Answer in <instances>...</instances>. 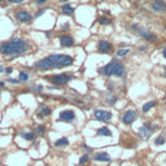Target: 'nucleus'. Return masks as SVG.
<instances>
[{
	"label": "nucleus",
	"instance_id": "nucleus-1",
	"mask_svg": "<svg viewBox=\"0 0 166 166\" xmlns=\"http://www.w3.org/2000/svg\"><path fill=\"white\" fill-rule=\"evenodd\" d=\"M74 59L71 56L68 55H51L48 57L39 60L34 64V68L38 70L46 71V70H51V69H61V68H66V66L73 65Z\"/></svg>",
	"mask_w": 166,
	"mask_h": 166
},
{
	"label": "nucleus",
	"instance_id": "nucleus-2",
	"mask_svg": "<svg viewBox=\"0 0 166 166\" xmlns=\"http://www.w3.org/2000/svg\"><path fill=\"white\" fill-rule=\"evenodd\" d=\"M29 51V44L23 39L16 38L12 39L9 42H4L0 44V52L3 55H9V56H20L23 55Z\"/></svg>",
	"mask_w": 166,
	"mask_h": 166
},
{
	"label": "nucleus",
	"instance_id": "nucleus-3",
	"mask_svg": "<svg viewBox=\"0 0 166 166\" xmlns=\"http://www.w3.org/2000/svg\"><path fill=\"white\" fill-rule=\"evenodd\" d=\"M99 73L101 75H107V77H110V75H116V77H123L125 75V66L123 64H121L117 60H112L108 65H105L104 68H101L99 70Z\"/></svg>",
	"mask_w": 166,
	"mask_h": 166
},
{
	"label": "nucleus",
	"instance_id": "nucleus-4",
	"mask_svg": "<svg viewBox=\"0 0 166 166\" xmlns=\"http://www.w3.org/2000/svg\"><path fill=\"white\" fill-rule=\"evenodd\" d=\"M51 83H53L55 86H65L73 79L71 74H59V75H52L48 78Z\"/></svg>",
	"mask_w": 166,
	"mask_h": 166
},
{
	"label": "nucleus",
	"instance_id": "nucleus-5",
	"mask_svg": "<svg viewBox=\"0 0 166 166\" xmlns=\"http://www.w3.org/2000/svg\"><path fill=\"white\" fill-rule=\"evenodd\" d=\"M93 117H95L97 121H110L112 117H113V113L109 110H105V109H96L93 112Z\"/></svg>",
	"mask_w": 166,
	"mask_h": 166
},
{
	"label": "nucleus",
	"instance_id": "nucleus-6",
	"mask_svg": "<svg viewBox=\"0 0 166 166\" xmlns=\"http://www.w3.org/2000/svg\"><path fill=\"white\" fill-rule=\"evenodd\" d=\"M16 18L20 22H22V23H31L32 16L29 13L28 11L21 9V11H18V12H16Z\"/></svg>",
	"mask_w": 166,
	"mask_h": 166
},
{
	"label": "nucleus",
	"instance_id": "nucleus-7",
	"mask_svg": "<svg viewBox=\"0 0 166 166\" xmlns=\"http://www.w3.org/2000/svg\"><path fill=\"white\" fill-rule=\"evenodd\" d=\"M153 130H155V127H152L150 123H144V125L139 129V136L143 138V139H148L152 135Z\"/></svg>",
	"mask_w": 166,
	"mask_h": 166
},
{
	"label": "nucleus",
	"instance_id": "nucleus-8",
	"mask_svg": "<svg viewBox=\"0 0 166 166\" xmlns=\"http://www.w3.org/2000/svg\"><path fill=\"white\" fill-rule=\"evenodd\" d=\"M138 35L140 38L146 39V40H149V42H157V37L153 32H150L149 30L147 29H143V28H139L138 29Z\"/></svg>",
	"mask_w": 166,
	"mask_h": 166
},
{
	"label": "nucleus",
	"instance_id": "nucleus-9",
	"mask_svg": "<svg viewBox=\"0 0 166 166\" xmlns=\"http://www.w3.org/2000/svg\"><path fill=\"white\" fill-rule=\"evenodd\" d=\"M152 9L157 13H165L166 12V1L165 0H153L150 4Z\"/></svg>",
	"mask_w": 166,
	"mask_h": 166
},
{
	"label": "nucleus",
	"instance_id": "nucleus-10",
	"mask_svg": "<svg viewBox=\"0 0 166 166\" xmlns=\"http://www.w3.org/2000/svg\"><path fill=\"white\" fill-rule=\"evenodd\" d=\"M136 119V112L135 110H126L125 114L122 116V122L125 125H131Z\"/></svg>",
	"mask_w": 166,
	"mask_h": 166
},
{
	"label": "nucleus",
	"instance_id": "nucleus-11",
	"mask_svg": "<svg viewBox=\"0 0 166 166\" xmlns=\"http://www.w3.org/2000/svg\"><path fill=\"white\" fill-rule=\"evenodd\" d=\"M97 49L101 53H112L113 52V46H112V43H109L107 40H100L97 44Z\"/></svg>",
	"mask_w": 166,
	"mask_h": 166
},
{
	"label": "nucleus",
	"instance_id": "nucleus-12",
	"mask_svg": "<svg viewBox=\"0 0 166 166\" xmlns=\"http://www.w3.org/2000/svg\"><path fill=\"white\" fill-rule=\"evenodd\" d=\"M60 44H61V47H64V48L73 47L75 44V40H74L73 37H70V35H61V37H60Z\"/></svg>",
	"mask_w": 166,
	"mask_h": 166
},
{
	"label": "nucleus",
	"instance_id": "nucleus-13",
	"mask_svg": "<svg viewBox=\"0 0 166 166\" xmlns=\"http://www.w3.org/2000/svg\"><path fill=\"white\" fill-rule=\"evenodd\" d=\"M75 119V113L74 110H62L60 113V121L64 122H73Z\"/></svg>",
	"mask_w": 166,
	"mask_h": 166
},
{
	"label": "nucleus",
	"instance_id": "nucleus-14",
	"mask_svg": "<svg viewBox=\"0 0 166 166\" xmlns=\"http://www.w3.org/2000/svg\"><path fill=\"white\" fill-rule=\"evenodd\" d=\"M93 160L95 161H100V162H109L110 161V156L105 152H101V153H96L93 156Z\"/></svg>",
	"mask_w": 166,
	"mask_h": 166
},
{
	"label": "nucleus",
	"instance_id": "nucleus-15",
	"mask_svg": "<svg viewBox=\"0 0 166 166\" xmlns=\"http://www.w3.org/2000/svg\"><path fill=\"white\" fill-rule=\"evenodd\" d=\"M51 113H52V109H51L49 107H46V105H42V107L39 108L38 116H39V117H48V116H51Z\"/></svg>",
	"mask_w": 166,
	"mask_h": 166
},
{
	"label": "nucleus",
	"instance_id": "nucleus-16",
	"mask_svg": "<svg viewBox=\"0 0 166 166\" xmlns=\"http://www.w3.org/2000/svg\"><path fill=\"white\" fill-rule=\"evenodd\" d=\"M69 146V140L68 138H61L59 140L55 141V147L56 148H64V147H68Z\"/></svg>",
	"mask_w": 166,
	"mask_h": 166
},
{
	"label": "nucleus",
	"instance_id": "nucleus-17",
	"mask_svg": "<svg viewBox=\"0 0 166 166\" xmlns=\"http://www.w3.org/2000/svg\"><path fill=\"white\" fill-rule=\"evenodd\" d=\"M96 134H97L99 136H110L112 131L108 127H100L97 131H96Z\"/></svg>",
	"mask_w": 166,
	"mask_h": 166
},
{
	"label": "nucleus",
	"instance_id": "nucleus-18",
	"mask_svg": "<svg viewBox=\"0 0 166 166\" xmlns=\"http://www.w3.org/2000/svg\"><path fill=\"white\" fill-rule=\"evenodd\" d=\"M61 11H62V13H64V14H69V16L74 13V8L70 7V5H68V4H66V5H62Z\"/></svg>",
	"mask_w": 166,
	"mask_h": 166
},
{
	"label": "nucleus",
	"instance_id": "nucleus-19",
	"mask_svg": "<svg viewBox=\"0 0 166 166\" xmlns=\"http://www.w3.org/2000/svg\"><path fill=\"white\" fill-rule=\"evenodd\" d=\"M21 136L23 139H26V140H29V141H32L35 139V132H22Z\"/></svg>",
	"mask_w": 166,
	"mask_h": 166
},
{
	"label": "nucleus",
	"instance_id": "nucleus-20",
	"mask_svg": "<svg viewBox=\"0 0 166 166\" xmlns=\"http://www.w3.org/2000/svg\"><path fill=\"white\" fill-rule=\"evenodd\" d=\"M155 105H156V101H148V102H146V104L143 105V112H144V113H147V112H149L153 107H155Z\"/></svg>",
	"mask_w": 166,
	"mask_h": 166
},
{
	"label": "nucleus",
	"instance_id": "nucleus-21",
	"mask_svg": "<svg viewBox=\"0 0 166 166\" xmlns=\"http://www.w3.org/2000/svg\"><path fill=\"white\" fill-rule=\"evenodd\" d=\"M130 52H131L130 48H121V49L117 51V56H118V57H125L126 55H129Z\"/></svg>",
	"mask_w": 166,
	"mask_h": 166
},
{
	"label": "nucleus",
	"instance_id": "nucleus-22",
	"mask_svg": "<svg viewBox=\"0 0 166 166\" xmlns=\"http://www.w3.org/2000/svg\"><path fill=\"white\" fill-rule=\"evenodd\" d=\"M99 23L100 25H102V26H108V25H110L112 23V21L108 18V17H99Z\"/></svg>",
	"mask_w": 166,
	"mask_h": 166
},
{
	"label": "nucleus",
	"instance_id": "nucleus-23",
	"mask_svg": "<svg viewBox=\"0 0 166 166\" xmlns=\"http://www.w3.org/2000/svg\"><path fill=\"white\" fill-rule=\"evenodd\" d=\"M116 101H117V97L116 96H113V95H109L107 99H105V102H107L108 105H114L116 104Z\"/></svg>",
	"mask_w": 166,
	"mask_h": 166
},
{
	"label": "nucleus",
	"instance_id": "nucleus-24",
	"mask_svg": "<svg viewBox=\"0 0 166 166\" xmlns=\"http://www.w3.org/2000/svg\"><path fill=\"white\" fill-rule=\"evenodd\" d=\"M20 82H28L29 81V74L25 71H20V77H18Z\"/></svg>",
	"mask_w": 166,
	"mask_h": 166
},
{
	"label": "nucleus",
	"instance_id": "nucleus-25",
	"mask_svg": "<svg viewBox=\"0 0 166 166\" xmlns=\"http://www.w3.org/2000/svg\"><path fill=\"white\" fill-rule=\"evenodd\" d=\"M44 132H46V127L42 125H39L37 129H35V135H44Z\"/></svg>",
	"mask_w": 166,
	"mask_h": 166
},
{
	"label": "nucleus",
	"instance_id": "nucleus-26",
	"mask_svg": "<svg viewBox=\"0 0 166 166\" xmlns=\"http://www.w3.org/2000/svg\"><path fill=\"white\" fill-rule=\"evenodd\" d=\"M88 160H90L88 153H87V155H83L82 157H81V160H79V165H84V164H87V162H88Z\"/></svg>",
	"mask_w": 166,
	"mask_h": 166
},
{
	"label": "nucleus",
	"instance_id": "nucleus-27",
	"mask_svg": "<svg viewBox=\"0 0 166 166\" xmlns=\"http://www.w3.org/2000/svg\"><path fill=\"white\" fill-rule=\"evenodd\" d=\"M155 144L156 146H162V144H165V136H162V135L161 136H158L155 140Z\"/></svg>",
	"mask_w": 166,
	"mask_h": 166
},
{
	"label": "nucleus",
	"instance_id": "nucleus-28",
	"mask_svg": "<svg viewBox=\"0 0 166 166\" xmlns=\"http://www.w3.org/2000/svg\"><path fill=\"white\" fill-rule=\"evenodd\" d=\"M31 90L40 92V91H43V87H42V86H32V87H31Z\"/></svg>",
	"mask_w": 166,
	"mask_h": 166
},
{
	"label": "nucleus",
	"instance_id": "nucleus-29",
	"mask_svg": "<svg viewBox=\"0 0 166 166\" xmlns=\"http://www.w3.org/2000/svg\"><path fill=\"white\" fill-rule=\"evenodd\" d=\"M8 82H11V83H13V84H17V83H20V79H13V78H8Z\"/></svg>",
	"mask_w": 166,
	"mask_h": 166
},
{
	"label": "nucleus",
	"instance_id": "nucleus-30",
	"mask_svg": "<svg viewBox=\"0 0 166 166\" xmlns=\"http://www.w3.org/2000/svg\"><path fill=\"white\" fill-rule=\"evenodd\" d=\"M35 3H37L38 5H43V4H46L47 3V0H35Z\"/></svg>",
	"mask_w": 166,
	"mask_h": 166
},
{
	"label": "nucleus",
	"instance_id": "nucleus-31",
	"mask_svg": "<svg viewBox=\"0 0 166 166\" xmlns=\"http://www.w3.org/2000/svg\"><path fill=\"white\" fill-rule=\"evenodd\" d=\"M9 3H13V4H21V3H23V0H8Z\"/></svg>",
	"mask_w": 166,
	"mask_h": 166
},
{
	"label": "nucleus",
	"instance_id": "nucleus-32",
	"mask_svg": "<svg viewBox=\"0 0 166 166\" xmlns=\"http://www.w3.org/2000/svg\"><path fill=\"white\" fill-rule=\"evenodd\" d=\"M83 148H84V150H86L87 153H90V152H92V148L91 147H87V146H83Z\"/></svg>",
	"mask_w": 166,
	"mask_h": 166
},
{
	"label": "nucleus",
	"instance_id": "nucleus-33",
	"mask_svg": "<svg viewBox=\"0 0 166 166\" xmlns=\"http://www.w3.org/2000/svg\"><path fill=\"white\" fill-rule=\"evenodd\" d=\"M12 71H13V69H12L11 66H9V68H7V69H5V73H7V74H11Z\"/></svg>",
	"mask_w": 166,
	"mask_h": 166
},
{
	"label": "nucleus",
	"instance_id": "nucleus-34",
	"mask_svg": "<svg viewBox=\"0 0 166 166\" xmlns=\"http://www.w3.org/2000/svg\"><path fill=\"white\" fill-rule=\"evenodd\" d=\"M44 11H46V9H40V11H39V12H38V13H37V17H39V16H42V14H43V13H44Z\"/></svg>",
	"mask_w": 166,
	"mask_h": 166
},
{
	"label": "nucleus",
	"instance_id": "nucleus-35",
	"mask_svg": "<svg viewBox=\"0 0 166 166\" xmlns=\"http://www.w3.org/2000/svg\"><path fill=\"white\" fill-rule=\"evenodd\" d=\"M46 37H47V38H51L52 35H51V32H46Z\"/></svg>",
	"mask_w": 166,
	"mask_h": 166
},
{
	"label": "nucleus",
	"instance_id": "nucleus-36",
	"mask_svg": "<svg viewBox=\"0 0 166 166\" xmlns=\"http://www.w3.org/2000/svg\"><path fill=\"white\" fill-rule=\"evenodd\" d=\"M162 55H164V57L166 59V48H164V52H162Z\"/></svg>",
	"mask_w": 166,
	"mask_h": 166
},
{
	"label": "nucleus",
	"instance_id": "nucleus-37",
	"mask_svg": "<svg viewBox=\"0 0 166 166\" xmlns=\"http://www.w3.org/2000/svg\"><path fill=\"white\" fill-rule=\"evenodd\" d=\"M62 29H69V25H68V23H65V25L62 26Z\"/></svg>",
	"mask_w": 166,
	"mask_h": 166
},
{
	"label": "nucleus",
	"instance_id": "nucleus-38",
	"mask_svg": "<svg viewBox=\"0 0 166 166\" xmlns=\"http://www.w3.org/2000/svg\"><path fill=\"white\" fill-rule=\"evenodd\" d=\"M0 87H4V82H1V81H0Z\"/></svg>",
	"mask_w": 166,
	"mask_h": 166
},
{
	"label": "nucleus",
	"instance_id": "nucleus-39",
	"mask_svg": "<svg viewBox=\"0 0 166 166\" xmlns=\"http://www.w3.org/2000/svg\"><path fill=\"white\" fill-rule=\"evenodd\" d=\"M1 71H4V68H3V66H0V73H1Z\"/></svg>",
	"mask_w": 166,
	"mask_h": 166
},
{
	"label": "nucleus",
	"instance_id": "nucleus-40",
	"mask_svg": "<svg viewBox=\"0 0 166 166\" xmlns=\"http://www.w3.org/2000/svg\"><path fill=\"white\" fill-rule=\"evenodd\" d=\"M164 75H165V77H166V68H165V73H164Z\"/></svg>",
	"mask_w": 166,
	"mask_h": 166
},
{
	"label": "nucleus",
	"instance_id": "nucleus-41",
	"mask_svg": "<svg viewBox=\"0 0 166 166\" xmlns=\"http://www.w3.org/2000/svg\"><path fill=\"white\" fill-rule=\"evenodd\" d=\"M59 1H68V0H59Z\"/></svg>",
	"mask_w": 166,
	"mask_h": 166
}]
</instances>
